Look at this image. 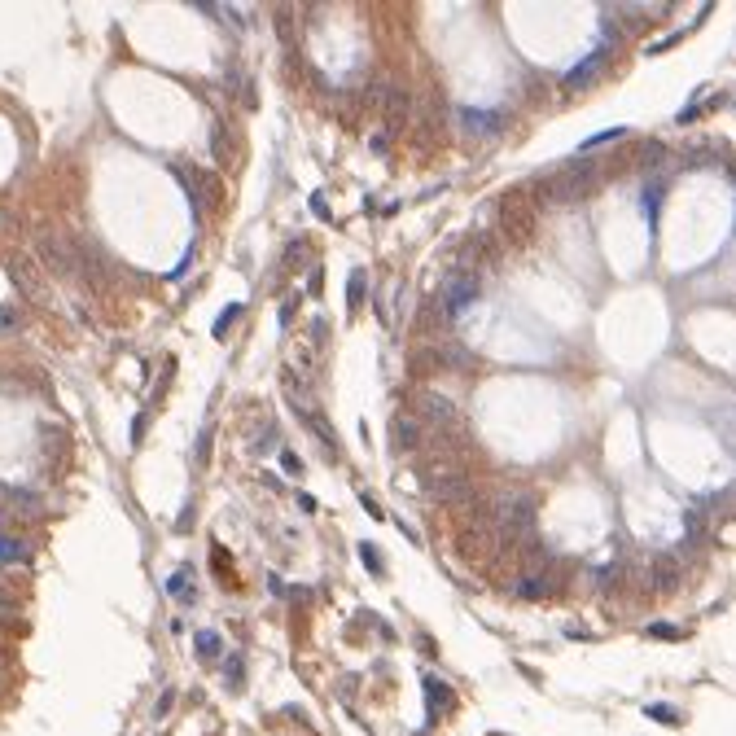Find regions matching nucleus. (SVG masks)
<instances>
[{
	"mask_svg": "<svg viewBox=\"0 0 736 736\" xmlns=\"http://www.w3.org/2000/svg\"><path fill=\"white\" fill-rule=\"evenodd\" d=\"M281 469H285V473H298V478H303V461H298L294 452H285V456H281Z\"/></svg>",
	"mask_w": 736,
	"mask_h": 736,
	"instance_id": "obj_25",
	"label": "nucleus"
},
{
	"mask_svg": "<svg viewBox=\"0 0 736 736\" xmlns=\"http://www.w3.org/2000/svg\"><path fill=\"white\" fill-rule=\"evenodd\" d=\"M644 635H653V640H679L684 631H679L675 623H649V631H644Z\"/></svg>",
	"mask_w": 736,
	"mask_h": 736,
	"instance_id": "obj_18",
	"label": "nucleus"
},
{
	"mask_svg": "<svg viewBox=\"0 0 736 736\" xmlns=\"http://www.w3.org/2000/svg\"><path fill=\"white\" fill-rule=\"evenodd\" d=\"M171 706H175V688H167V693L158 697V706H154V719H167V714H171Z\"/></svg>",
	"mask_w": 736,
	"mask_h": 736,
	"instance_id": "obj_22",
	"label": "nucleus"
},
{
	"mask_svg": "<svg viewBox=\"0 0 736 736\" xmlns=\"http://www.w3.org/2000/svg\"><path fill=\"white\" fill-rule=\"evenodd\" d=\"M425 491H430V496H443V500H456V496H469V478L465 473H430Z\"/></svg>",
	"mask_w": 736,
	"mask_h": 736,
	"instance_id": "obj_5",
	"label": "nucleus"
},
{
	"mask_svg": "<svg viewBox=\"0 0 736 736\" xmlns=\"http://www.w3.org/2000/svg\"><path fill=\"white\" fill-rule=\"evenodd\" d=\"M649 583H653V592H658V596L679 592V583H684V565H679V557L662 552V557L649 565Z\"/></svg>",
	"mask_w": 736,
	"mask_h": 736,
	"instance_id": "obj_3",
	"label": "nucleus"
},
{
	"mask_svg": "<svg viewBox=\"0 0 736 736\" xmlns=\"http://www.w3.org/2000/svg\"><path fill=\"white\" fill-rule=\"evenodd\" d=\"M0 561H31V548L22 544V539L0 535Z\"/></svg>",
	"mask_w": 736,
	"mask_h": 736,
	"instance_id": "obj_9",
	"label": "nucleus"
},
{
	"mask_svg": "<svg viewBox=\"0 0 736 736\" xmlns=\"http://www.w3.org/2000/svg\"><path fill=\"white\" fill-rule=\"evenodd\" d=\"M500 224H504V237H509L513 245H531V237H535V224H539V206H535V198L531 193H509L504 198V215H500Z\"/></svg>",
	"mask_w": 736,
	"mask_h": 736,
	"instance_id": "obj_1",
	"label": "nucleus"
},
{
	"mask_svg": "<svg viewBox=\"0 0 736 736\" xmlns=\"http://www.w3.org/2000/svg\"><path fill=\"white\" fill-rule=\"evenodd\" d=\"M13 329H22V316L13 307H0V333H13Z\"/></svg>",
	"mask_w": 736,
	"mask_h": 736,
	"instance_id": "obj_20",
	"label": "nucleus"
},
{
	"mask_svg": "<svg viewBox=\"0 0 736 736\" xmlns=\"http://www.w3.org/2000/svg\"><path fill=\"white\" fill-rule=\"evenodd\" d=\"M478 294H482V285H478V276H473V272L452 276V281L443 285V312L447 316H461L469 303H478Z\"/></svg>",
	"mask_w": 736,
	"mask_h": 736,
	"instance_id": "obj_2",
	"label": "nucleus"
},
{
	"mask_svg": "<svg viewBox=\"0 0 736 736\" xmlns=\"http://www.w3.org/2000/svg\"><path fill=\"white\" fill-rule=\"evenodd\" d=\"M618 136H627V127H609V132H596V136H587V140L579 145V154H592L596 145H605V140H618Z\"/></svg>",
	"mask_w": 736,
	"mask_h": 736,
	"instance_id": "obj_15",
	"label": "nucleus"
},
{
	"mask_svg": "<svg viewBox=\"0 0 736 736\" xmlns=\"http://www.w3.org/2000/svg\"><path fill=\"white\" fill-rule=\"evenodd\" d=\"M461 123L469 127V132H500V123H504V114H486V110H461Z\"/></svg>",
	"mask_w": 736,
	"mask_h": 736,
	"instance_id": "obj_7",
	"label": "nucleus"
},
{
	"mask_svg": "<svg viewBox=\"0 0 736 736\" xmlns=\"http://www.w3.org/2000/svg\"><path fill=\"white\" fill-rule=\"evenodd\" d=\"M359 303H364V272H351V281H347V307L359 312Z\"/></svg>",
	"mask_w": 736,
	"mask_h": 736,
	"instance_id": "obj_14",
	"label": "nucleus"
},
{
	"mask_svg": "<svg viewBox=\"0 0 736 736\" xmlns=\"http://www.w3.org/2000/svg\"><path fill=\"white\" fill-rule=\"evenodd\" d=\"M417 443H421L417 421H412V417H399V421H395V447H403V452H417Z\"/></svg>",
	"mask_w": 736,
	"mask_h": 736,
	"instance_id": "obj_8",
	"label": "nucleus"
},
{
	"mask_svg": "<svg viewBox=\"0 0 736 736\" xmlns=\"http://www.w3.org/2000/svg\"><path fill=\"white\" fill-rule=\"evenodd\" d=\"M609 44H618V40H609V36H605V44L596 48V53H587V57L579 62V66H570V71H565V88H587V84H592V79H596V71L605 66V53H609Z\"/></svg>",
	"mask_w": 736,
	"mask_h": 736,
	"instance_id": "obj_4",
	"label": "nucleus"
},
{
	"mask_svg": "<svg viewBox=\"0 0 736 736\" xmlns=\"http://www.w3.org/2000/svg\"><path fill=\"white\" fill-rule=\"evenodd\" d=\"M644 714H649V719H658V723H679V714L670 710V706H644Z\"/></svg>",
	"mask_w": 736,
	"mask_h": 736,
	"instance_id": "obj_21",
	"label": "nucleus"
},
{
	"mask_svg": "<svg viewBox=\"0 0 736 736\" xmlns=\"http://www.w3.org/2000/svg\"><path fill=\"white\" fill-rule=\"evenodd\" d=\"M224 684H228L233 693H241V684H245V666H241V658H237V653L224 662Z\"/></svg>",
	"mask_w": 736,
	"mask_h": 736,
	"instance_id": "obj_12",
	"label": "nucleus"
},
{
	"mask_svg": "<svg viewBox=\"0 0 736 736\" xmlns=\"http://www.w3.org/2000/svg\"><path fill=\"white\" fill-rule=\"evenodd\" d=\"M193 644H198V658H206V662L224 653V640H219L215 631H198V640H193Z\"/></svg>",
	"mask_w": 736,
	"mask_h": 736,
	"instance_id": "obj_11",
	"label": "nucleus"
},
{
	"mask_svg": "<svg viewBox=\"0 0 736 736\" xmlns=\"http://www.w3.org/2000/svg\"><path fill=\"white\" fill-rule=\"evenodd\" d=\"M359 500H364V509H368V517H386V513H382V504H377V500H373V496H368V491H364V496H359Z\"/></svg>",
	"mask_w": 736,
	"mask_h": 736,
	"instance_id": "obj_27",
	"label": "nucleus"
},
{
	"mask_svg": "<svg viewBox=\"0 0 736 736\" xmlns=\"http://www.w3.org/2000/svg\"><path fill=\"white\" fill-rule=\"evenodd\" d=\"M210 434H215L210 425H206V430L198 434V465H206V456H210Z\"/></svg>",
	"mask_w": 736,
	"mask_h": 736,
	"instance_id": "obj_24",
	"label": "nucleus"
},
{
	"mask_svg": "<svg viewBox=\"0 0 736 736\" xmlns=\"http://www.w3.org/2000/svg\"><path fill=\"white\" fill-rule=\"evenodd\" d=\"M658 202H662V180L653 189H644V219H649V233L658 228Z\"/></svg>",
	"mask_w": 736,
	"mask_h": 736,
	"instance_id": "obj_13",
	"label": "nucleus"
},
{
	"mask_svg": "<svg viewBox=\"0 0 736 736\" xmlns=\"http://www.w3.org/2000/svg\"><path fill=\"white\" fill-rule=\"evenodd\" d=\"M513 592H517V596H526V600H539V596H548V592H552V583H544V579H517V583H513Z\"/></svg>",
	"mask_w": 736,
	"mask_h": 736,
	"instance_id": "obj_10",
	"label": "nucleus"
},
{
	"mask_svg": "<svg viewBox=\"0 0 736 736\" xmlns=\"http://www.w3.org/2000/svg\"><path fill=\"white\" fill-rule=\"evenodd\" d=\"M312 210L320 219H329V202H324V193H312Z\"/></svg>",
	"mask_w": 736,
	"mask_h": 736,
	"instance_id": "obj_26",
	"label": "nucleus"
},
{
	"mask_svg": "<svg viewBox=\"0 0 736 736\" xmlns=\"http://www.w3.org/2000/svg\"><path fill=\"white\" fill-rule=\"evenodd\" d=\"M662 154H666L662 145H658V140H649L644 150H640V162H644V167H649V162H662Z\"/></svg>",
	"mask_w": 736,
	"mask_h": 736,
	"instance_id": "obj_23",
	"label": "nucleus"
},
{
	"mask_svg": "<svg viewBox=\"0 0 736 736\" xmlns=\"http://www.w3.org/2000/svg\"><path fill=\"white\" fill-rule=\"evenodd\" d=\"M425 697H430V723H434L438 714H447V710H452V701H456L452 688H447V684H438L434 675H425Z\"/></svg>",
	"mask_w": 736,
	"mask_h": 736,
	"instance_id": "obj_6",
	"label": "nucleus"
},
{
	"mask_svg": "<svg viewBox=\"0 0 736 736\" xmlns=\"http://www.w3.org/2000/svg\"><path fill=\"white\" fill-rule=\"evenodd\" d=\"M167 592H171V596H185V600H193V592H189V570H180V575H171V579H167Z\"/></svg>",
	"mask_w": 736,
	"mask_h": 736,
	"instance_id": "obj_19",
	"label": "nucleus"
},
{
	"mask_svg": "<svg viewBox=\"0 0 736 736\" xmlns=\"http://www.w3.org/2000/svg\"><path fill=\"white\" fill-rule=\"evenodd\" d=\"M359 561H364L373 575H386V565H382V552H377V544H359Z\"/></svg>",
	"mask_w": 736,
	"mask_h": 736,
	"instance_id": "obj_17",
	"label": "nucleus"
},
{
	"mask_svg": "<svg viewBox=\"0 0 736 736\" xmlns=\"http://www.w3.org/2000/svg\"><path fill=\"white\" fill-rule=\"evenodd\" d=\"M241 312H245V307H241V303H228V307H224V312H219V320H215V338H224L228 329H233V320H237Z\"/></svg>",
	"mask_w": 736,
	"mask_h": 736,
	"instance_id": "obj_16",
	"label": "nucleus"
}]
</instances>
